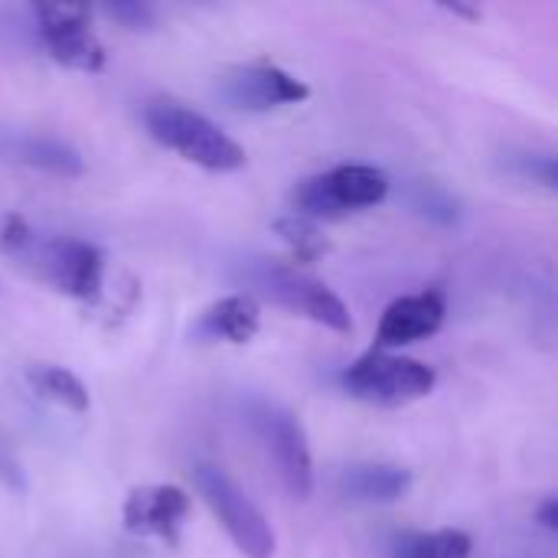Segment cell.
Segmentation results:
<instances>
[{
	"label": "cell",
	"mask_w": 558,
	"mask_h": 558,
	"mask_svg": "<svg viewBox=\"0 0 558 558\" xmlns=\"http://www.w3.org/2000/svg\"><path fill=\"white\" fill-rule=\"evenodd\" d=\"M412 206L422 216H432L438 222H454L458 219V203L438 183H418L415 193H412Z\"/></svg>",
	"instance_id": "ac0fdd59"
},
{
	"label": "cell",
	"mask_w": 558,
	"mask_h": 558,
	"mask_svg": "<svg viewBox=\"0 0 558 558\" xmlns=\"http://www.w3.org/2000/svg\"><path fill=\"white\" fill-rule=\"evenodd\" d=\"M36 33L49 56L75 72H101L105 69V46L95 36L88 13L82 7H62V3H39L33 10Z\"/></svg>",
	"instance_id": "ba28073f"
},
{
	"label": "cell",
	"mask_w": 558,
	"mask_h": 558,
	"mask_svg": "<svg viewBox=\"0 0 558 558\" xmlns=\"http://www.w3.org/2000/svg\"><path fill=\"white\" fill-rule=\"evenodd\" d=\"M239 281L245 288H252L258 298H265V301H271V304H278L298 317H307V320L330 327L337 333L353 330L347 304L324 281H317L314 275H307L294 265L271 262V258H245Z\"/></svg>",
	"instance_id": "3957f363"
},
{
	"label": "cell",
	"mask_w": 558,
	"mask_h": 558,
	"mask_svg": "<svg viewBox=\"0 0 558 558\" xmlns=\"http://www.w3.org/2000/svg\"><path fill=\"white\" fill-rule=\"evenodd\" d=\"M186 513H190V497L180 487L147 484V487H134L128 494L121 520H124V530L134 536H150L167 546H177Z\"/></svg>",
	"instance_id": "9c48e42d"
},
{
	"label": "cell",
	"mask_w": 558,
	"mask_h": 558,
	"mask_svg": "<svg viewBox=\"0 0 558 558\" xmlns=\"http://www.w3.org/2000/svg\"><path fill=\"white\" fill-rule=\"evenodd\" d=\"M222 95L245 111H268L281 105H298L311 95V88L294 78L291 72L255 62V65H239L222 78Z\"/></svg>",
	"instance_id": "30bf717a"
},
{
	"label": "cell",
	"mask_w": 558,
	"mask_h": 558,
	"mask_svg": "<svg viewBox=\"0 0 558 558\" xmlns=\"http://www.w3.org/2000/svg\"><path fill=\"white\" fill-rule=\"evenodd\" d=\"M445 294L441 291H422V294H405L396 298L376 327V350H392L405 343L428 340L441 330L445 324Z\"/></svg>",
	"instance_id": "8fae6325"
},
{
	"label": "cell",
	"mask_w": 558,
	"mask_h": 558,
	"mask_svg": "<svg viewBox=\"0 0 558 558\" xmlns=\"http://www.w3.org/2000/svg\"><path fill=\"white\" fill-rule=\"evenodd\" d=\"M412 490V474L396 464H350L340 474V494L356 504H396Z\"/></svg>",
	"instance_id": "5bb4252c"
},
{
	"label": "cell",
	"mask_w": 558,
	"mask_h": 558,
	"mask_svg": "<svg viewBox=\"0 0 558 558\" xmlns=\"http://www.w3.org/2000/svg\"><path fill=\"white\" fill-rule=\"evenodd\" d=\"M0 255L36 275L39 281L52 284L56 291L95 301L105 281V255L98 245L72 235H43L23 216L3 213L0 216Z\"/></svg>",
	"instance_id": "6da1fadb"
},
{
	"label": "cell",
	"mask_w": 558,
	"mask_h": 558,
	"mask_svg": "<svg viewBox=\"0 0 558 558\" xmlns=\"http://www.w3.org/2000/svg\"><path fill=\"white\" fill-rule=\"evenodd\" d=\"M389 196V177L369 163H340L327 173L307 177L294 190V213L304 219H343L350 213L379 206Z\"/></svg>",
	"instance_id": "277c9868"
},
{
	"label": "cell",
	"mask_w": 558,
	"mask_h": 558,
	"mask_svg": "<svg viewBox=\"0 0 558 558\" xmlns=\"http://www.w3.org/2000/svg\"><path fill=\"white\" fill-rule=\"evenodd\" d=\"M0 157L13 160V163H23L29 170H43V173L62 177V180H75L85 170L75 147H69L65 141H56V137H39V134L7 137L3 147H0Z\"/></svg>",
	"instance_id": "7c38bea8"
},
{
	"label": "cell",
	"mask_w": 558,
	"mask_h": 558,
	"mask_svg": "<svg viewBox=\"0 0 558 558\" xmlns=\"http://www.w3.org/2000/svg\"><path fill=\"white\" fill-rule=\"evenodd\" d=\"M242 415L252 435L258 438V445L265 448V454L271 458L288 494L298 500H307L314 494V461H311V448H307V435L301 422L288 409L268 399H248L242 405Z\"/></svg>",
	"instance_id": "5b68a950"
},
{
	"label": "cell",
	"mask_w": 558,
	"mask_h": 558,
	"mask_svg": "<svg viewBox=\"0 0 558 558\" xmlns=\"http://www.w3.org/2000/svg\"><path fill=\"white\" fill-rule=\"evenodd\" d=\"M471 536L461 530L438 533H405L392 543L389 558H471Z\"/></svg>",
	"instance_id": "2e32d148"
},
{
	"label": "cell",
	"mask_w": 558,
	"mask_h": 558,
	"mask_svg": "<svg viewBox=\"0 0 558 558\" xmlns=\"http://www.w3.org/2000/svg\"><path fill=\"white\" fill-rule=\"evenodd\" d=\"M144 124L154 141L177 150L183 160L213 170V173H232L245 167V150L206 114L186 108L173 98H157L144 108Z\"/></svg>",
	"instance_id": "7a4b0ae2"
},
{
	"label": "cell",
	"mask_w": 558,
	"mask_h": 558,
	"mask_svg": "<svg viewBox=\"0 0 558 558\" xmlns=\"http://www.w3.org/2000/svg\"><path fill=\"white\" fill-rule=\"evenodd\" d=\"M258 301L252 294H229L203 311L196 320V337L213 343H248L258 333Z\"/></svg>",
	"instance_id": "4fadbf2b"
},
{
	"label": "cell",
	"mask_w": 558,
	"mask_h": 558,
	"mask_svg": "<svg viewBox=\"0 0 558 558\" xmlns=\"http://www.w3.org/2000/svg\"><path fill=\"white\" fill-rule=\"evenodd\" d=\"M0 484L3 487H10V490H16V494H23L26 490V481H23V468L16 464V458L10 454V448L0 441Z\"/></svg>",
	"instance_id": "ffe728a7"
},
{
	"label": "cell",
	"mask_w": 558,
	"mask_h": 558,
	"mask_svg": "<svg viewBox=\"0 0 558 558\" xmlns=\"http://www.w3.org/2000/svg\"><path fill=\"white\" fill-rule=\"evenodd\" d=\"M196 490L245 558H275L278 539L258 504L216 464L196 468Z\"/></svg>",
	"instance_id": "8992f818"
},
{
	"label": "cell",
	"mask_w": 558,
	"mask_h": 558,
	"mask_svg": "<svg viewBox=\"0 0 558 558\" xmlns=\"http://www.w3.org/2000/svg\"><path fill=\"white\" fill-rule=\"evenodd\" d=\"M275 232L284 239V245L294 252L298 262H314V258L327 248V242H324V235L317 232V226H314L311 219L298 216V213L278 219V222H275Z\"/></svg>",
	"instance_id": "e0dca14e"
},
{
	"label": "cell",
	"mask_w": 558,
	"mask_h": 558,
	"mask_svg": "<svg viewBox=\"0 0 558 558\" xmlns=\"http://www.w3.org/2000/svg\"><path fill=\"white\" fill-rule=\"evenodd\" d=\"M343 389L369 405H409L425 399L438 376L432 366L409 360V356H392L386 350H373L350 363L340 376Z\"/></svg>",
	"instance_id": "52a82bcc"
},
{
	"label": "cell",
	"mask_w": 558,
	"mask_h": 558,
	"mask_svg": "<svg viewBox=\"0 0 558 558\" xmlns=\"http://www.w3.org/2000/svg\"><path fill=\"white\" fill-rule=\"evenodd\" d=\"M105 13L114 16L118 23H124L128 29H150L154 26V7H147V3H114Z\"/></svg>",
	"instance_id": "d6986e66"
},
{
	"label": "cell",
	"mask_w": 558,
	"mask_h": 558,
	"mask_svg": "<svg viewBox=\"0 0 558 558\" xmlns=\"http://www.w3.org/2000/svg\"><path fill=\"white\" fill-rule=\"evenodd\" d=\"M539 523L546 526V530H556V523H558V504H556V497H549L543 507H539Z\"/></svg>",
	"instance_id": "44dd1931"
},
{
	"label": "cell",
	"mask_w": 558,
	"mask_h": 558,
	"mask_svg": "<svg viewBox=\"0 0 558 558\" xmlns=\"http://www.w3.org/2000/svg\"><path fill=\"white\" fill-rule=\"evenodd\" d=\"M26 379H29L36 396H43L46 402H52V405H59V409H65L72 415H85L88 405H92L85 383L75 373L62 369V366H49V363L29 366Z\"/></svg>",
	"instance_id": "9a60e30c"
}]
</instances>
